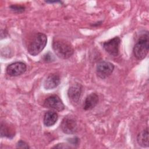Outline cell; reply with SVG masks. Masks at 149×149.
Listing matches in <instances>:
<instances>
[{"label": "cell", "mask_w": 149, "mask_h": 149, "mask_svg": "<svg viewBox=\"0 0 149 149\" xmlns=\"http://www.w3.org/2000/svg\"><path fill=\"white\" fill-rule=\"evenodd\" d=\"M52 49L57 56L62 59H68L74 52L71 44L63 39H56L52 42Z\"/></svg>", "instance_id": "obj_1"}, {"label": "cell", "mask_w": 149, "mask_h": 149, "mask_svg": "<svg viewBox=\"0 0 149 149\" xmlns=\"http://www.w3.org/2000/svg\"><path fill=\"white\" fill-rule=\"evenodd\" d=\"M47 42V36L44 33H38L30 41L27 46V51L31 55H37L44 49Z\"/></svg>", "instance_id": "obj_2"}, {"label": "cell", "mask_w": 149, "mask_h": 149, "mask_svg": "<svg viewBox=\"0 0 149 149\" xmlns=\"http://www.w3.org/2000/svg\"><path fill=\"white\" fill-rule=\"evenodd\" d=\"M149 48V34L148 31L141 34L133 47V54L139 60L146 58Z\"/></svg>", "instance_id": "obj_3"}, {"label": "cell", "mask_w": 149, "mask_h": 149, "mask_svg": "<svg viewBox=\"0 0 149 149\" xmlns=\"http://www.w3.org/2000/svg\"><path fill=\"white\" fill-rule=\"evenodd\" d=\"M114 65L108 61L99 62L96 67V73L101 79H105L109 76L113 72Z\"/></svg>", "instance_id": "obj_4"}, {"label": "cell", "mask_w": 149, "mask_h": 149, "mask_svg": "<svg viewBox=\"0 0 149 149\" xmlns=\"http://www.w3.org/2000/svg\"><path fill=\"white\" fill-rule=\"evenodd\" d=\"M61 127L62 132L66 134L74 133L77 129V122L74 117L66 116L62 119Z\"/></svg>", "instance_id": "obj_5"}, {"label": "cell", "mask_w": 149, "mask_h": 149, "mask_svg": "<svg viewBox=\"0 0 149 149\" xmlns=\"http://www.w3.org/2000/svg\"><path fill=\"white\" fill-rule=\"evenodd\" d=\"M120 39L115 37L103 43V48L105 51L112 56H117L119 54V48Z\"/></svg>", "instance_id": "obj_6"}, {"label": "cell", "mask_w": 149, "mask_h": 149, "mask_svg": "<svg viewBox=\"0 0 149 149\" xmlns=\"http://www.w3.org/2000/svg\"><path fill=\"white\" fill-rule=\"evenodd\" d=\"M44 106L45 108L58 111H61L65 108L62 100L56 95H52L47 97L44 102Z\"/></svg>", "instance_id": "obj_7"}, {"label": "cell", "mask_w": 149, "mask_h": 149, "mask_svg": "<svg viewBox=\"0 0 149 149\" xmlns=\"http://www.w3.org/2000/svg\"><path fill=\"white\" fill-rule=\"evenodd\" d=\"M26 65L23 62H16L9 65L6 69V73L10 76H18L26 70Z\"/></svg>", "instance_id": "obj_8"}, {"label": "cell", "mask_w": 149, "mask_h": 149, "mask_svg": "<svg viewBox=\"0 0 149 149\" xmlns=\"http://www.w3.org/2000/svg\"><path fill=\"white\" fill-rule=\"evenodd\" d=\"M82 87L80 84H76L71 86L68 91V95L69 99L74 103H77L81 94Z\"/></svg>", "instance_id": "obj_9"}, {"label": "cell", "mask_w": 149, "mask_h": 149, "mask_svg": "<svg viewBox=\"0 0 149 149\" xmlns=\"http://www.w3.org/2000/svg\"><path fill=\"white\" fill-rule=\"evenodd\" d=\"M60 77L58 74L52 73L49 74L44 82V87L46 90L56 88L60 83Z\"/></svg>", "instance_id": "obj_10"}, {"label": "cell", "mask_w": 149, "mask_h": 149, "mask_svg": "<svg viewBox=\"0 0 149 149\" xmlns=\"http://www.w3.org/2000/svg\"><path fill=\"white\" fill-rule=\"evenodd\" d=\"M98 96L95 93H92L85 99L83 105V109L86 111L90 110L94 108L98 102Z\"/></svg>", "instance_id": "obj_11"}, {"label": "cell", "mask_w": 149, "mask_h": 149, "mask_svg": "<svg viewBox=\"0 0 149 149\" xmlns=\"http://www.w3.org/2000/svg\"><path fill=\"white\" fill-rule=\"evenodd\" d=\"M58 119V113L52 111H48L44 114L43 122L45 126H52L56 123Z\"/></svg>", "instance_id": "obj_12"}, {"label": "cell", "mask_w": 149, "mask_h": 149, "mask_svg": "<svg viewBox=\"0 0 149 149\" xmlns=\"http://www.w3.org/2000/svg\"><path fill=\"white\" fill-rule=\"evenodd\" d=\"M138 144L143 147H148L149 146L148 138V129L147 127L143 131L140 132L137 137Z\"/></svg>", "instance_id": "obj_13"}, {"label": "cell", "mask_w": 149, "mask_h": 149, "mask_svg": "<svg viewBox=\"0 0 149 149\" xmlns=\"http://www.w3.org/2000/svg\"><path fill=\"white\" fill-rule=\"evenodd\" d=\"M15 133L13 129L5 123H1V135L2 137H6L9 139H12L15 136Z\"/></svg>", "instance_id": "obj_14"}, {"label": "cell", "mask_w": 149, "mask_h": 149, "mask_svg": "<svg viewBox=\"0 0 149 149\" xmlns=\"http://www.w3.org/2000/svg\"><path fill=\"white\" fill-rule=\"evenodd\" d=\"M10 9L14 12L17 13H21L24 12L25 7L22 5H12L9 6Z\"/></svg>", "instance_id": "obj_15"}, {"label": "cell", "mask_w": 149, "mask_h": 149, "mask_svg": "<svg viewBox=\"0 0 149 149\" xmlns=\"http://www.w3.org/2000/svg\"><path fill=\"white\" fill-rule=\"evenodd\" d=\"M16 147L19 148H30L29 145L23 140H19L16 144Z\"/></svg>", "instance_id": "obj_16"}, {"label": "cell", "mask_w": 149, "mask_h": 149, "mask_svg": "<svg viewBox=\"0 0 149 149\" xmlns=\"http://www.w3.org/2000/svg\"><path fill=\"white\" fill-rule=\"evenodd\" d=\"M43 59L46 62H49L52 61V60H54V57L51 54L48 52L44 56Z\"/></svg>", "instance_id": "obj_17"}, {"label": "cell", "mask_w": 149, "mask_h": 149, "mask_svg": "<svg viewBox=\"0 0 149 149\" xmlns=\"http://www.w3.org/2000/svg\"><path fill=\"white\" fill-rule=\"evenodd\" d=\"M69 141L72 144V145H78L79 144V139L75 137L72 139H70V140H69Z\"/></svg>", "instance_id": "obj_18"}, {"label": "cell", "mask_w": 149, "mask_h": 149, "mask_svg": "<svg viewBox=\"0 0 149 149\" xmlns=\"http://www.w3.org/2000/svg\"><path fill=\"white\" fill-rule=\"evenodd\" d=\"M71 147L70 146H68V144H58L56 146H54V148H70Z\"/></svg>", "instance_id": "obj_19"}, {"label": "cell", "mask_w": 149, "mask_h": 149, "mask_svg": "<svg viewBox=\"0 0 149 149\" xmlns=\"http://www.w3.org/2000/svg\"><path fill=\"white\" fill-rule=\"evenodd\" d=\"M101 23H102L101 21V22H97V23H94V24H92L91 26H98L100 25V24H101Z\"/></svg>", "instance_id": "obj_20"}, {"label": "cell", "mask_w": 149, "mask_h": 149, "mask_svg": "<svg viewBox=\"0 0 149 149\" xmlns=\"http://www.w3.org/2000/svg\"><path fill=\"white\" fill-rule=\"evenodd\" d=\"M47 3H56V2H60V3H61V1H45Z\"/></svg>", "instance_id": "obj_21"}]
</instances>
